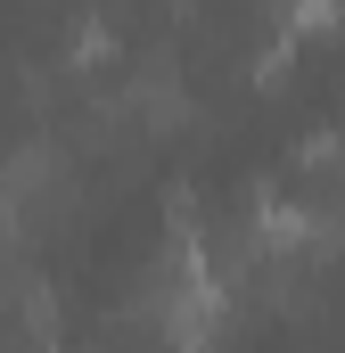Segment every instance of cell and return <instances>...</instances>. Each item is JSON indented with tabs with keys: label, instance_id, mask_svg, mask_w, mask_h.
<instances>
[{
	"label": "cell",
	"instance_id": "obj_1",
	"mask_svg": "<svg viewBox=\"0 0 345 353\" xmlns=\"http://www.w3.org/2000/svg\"><path fill=\"white\" fill-rule=\"evenodd\" d=\"M329 17H337V0H296V33H329Z\"/></svg>",
	"mask_w": 345,
	"mask_h": 353
}]
</instances>
